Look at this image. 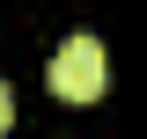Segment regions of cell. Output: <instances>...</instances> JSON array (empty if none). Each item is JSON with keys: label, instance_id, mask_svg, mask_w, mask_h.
<instances>
[{"label": "cell", "instance_id": "obj_1", "mask_svg": "<svg viewBox=\"0 0 147 139\" xmlns=\"http://www.w3.org/2000/svg\"><path fill=\"white\" fill-rule=\"evenodd\" d=\"M44 81H52L59 103H96V95H103V81H110L103 44H96V37H66V44L52 51V73H44Z\"/></svg>", "mask_w": 147, "mask_h": 139}, {"label": "cell", "instance_id": "obj_2", "mask_svg": "<svg viewBox=\"0 0 147 139\" xmlns=\"http://www.w3.org/2000/svg\"><path fill=\"white\" fill-rule=\"evenodd\" d=\"M15 124V95H7V81H0V132Z\"/></svg>", "mask_w": 147, "mask_h": 139}]
</instances>
